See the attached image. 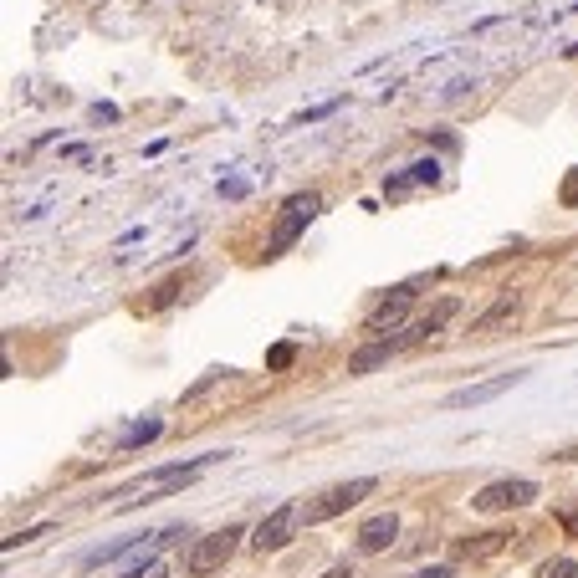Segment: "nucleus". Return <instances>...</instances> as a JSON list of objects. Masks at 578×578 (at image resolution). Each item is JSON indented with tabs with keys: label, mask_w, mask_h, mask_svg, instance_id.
I'll return each mask as SVG.
<instances>
[{
	"label": "nucleus",
	"mask_w": 578,
	"mask_h": 578,
	"mask_svg": "<svg viewBox=\"0 0 578 578\" xmlns=\"http://www.w3.org/2000/svg\"><path fill=\"white\" fill-rule=\"evenodd\" d=\"M410 302H415V287H394V297H384L374 313L364 318V333H384V328H394L399 318L410 313Z\"/></svg>",
	"instance_id": "1a4fd4ad"
},
{
	"label": "nucleus",
	"mask_w": 578,
	"mask_h": 578,
	"mask_svg": "<svg viewBox=\"0 0 578 578\" xmlns=\"http://www.w3.org/2000/svg\"><path fill=\"white\" fill-rule=\"evenodd\" d=\"M47 532H52L47 522H41V527H31V532H16V538H6V553H11V548H21V543H36V538H47Z\"/></svg>",
	"instance_id": "dca6fc26"
},
{
	"label": "nucleus",
	"mask_w": 578,
	"mask_h": 578,
	"mask_svg": "<svg viewBox=\"0 0 578 578\" xmlns=\"http://www.w3.org/2000/svg\"><path fill=\"white\" fill-rule=\"evenodd\" d=\"M241 538H246V532L231 522V527H220V532H210V538H200L190 553H185V568L195 573V578H205V573H220V568H226L231 563V553L241 548Z\"/></svg>",
	"instance_id": "7ed1b4c3"
},
{
	"label": "nucleus",
	"mask_w": 578,
	"mask_h": 578,
	"mask_svg": "<svg viewBox=\"0 0 578 578\" xmlns=\"http://www.w3.org/2000/svg\"><path fill=\"white\" fill-rule=\"evenodd\" d=\"M517 313H522V297H517V292H502V297H497V302H492V307H486V313L471 323V333H476V338H492V333H497V328H507Z\"/></svg>",
	"instance_id": "9d476101"
},
{
	"label": "nucleus",
	"mask_w": 578,
	"mask_h": 578,
	"mask_svg": "<svg viewBox=\"0 0 578 578\" xmlns=\"http://www.w3.org/2000/svg\"><path fill=\"white\" fill-rule=\"evenodd\" d=\"M517 384H522L517 369H512V374H492V379H481V384H466V389L446 394V410H476V405H486V399H497V394H507V389H517Z\"/></svg>",
	"instance_id": "0eeeda50"
},
{
	"label": "nucleus",
	"mask_w": 578,
	"mask_h": 578,
	"mask_svg": "<svg viewBox=\"0 0 578 578\" xmlns=\"http://www.w3.org/2000/svg\"><path fill=\"white\" fill-rule=\"evenodd\" d=\"M507 548V532H481V538H466L456 553L461 558H492V553H502Z\"/></svg>",
	"instance_id": "ddd939ff"
},
{
	"label": "nucleus",
	"mask_w": 578,
	"mask_h": 578,
	"mask_svg": "<svg viewBox=\"0 0 578 578\" xmlns=\"http://www.w3.org/2000/svg\"><path fill=\"white\" fill-rule=\"evenodd\" d=\"M374 492H379L374 476L338 481V486H328V492H318L313 502H302V522H328V517H338V512H348V507H359V502L374 497Z\"/></svg>",
	"instance_id": "f03ea898"
},
{
	"label": "nucleus",
	"mask_w": 578,
	"mask_h": 578,
	"mask_svg": "<svg viewBox=\"0 0 578 578\" xmlns=\"http://www.w3.org/2000/svg\"><path fill=\"white\" fill-rule=\"evenodd\" d=\"M456 307H461L456 297H440V302L430 307V313H425V318H415V323L405 328V343H425V338H435L440 328H446V323L456 318Z\"/></svg>",
	"instance_id": "9b49d317"
},
{
	"label": "nucleus",
	"mask_w": 578,
	"mask_h": 578,
	"mask_svg": "<svg viewBox=\"0 0 578 578\" xmlns=\"http://www.w3.org/2000/svg\"><path fill=\"white\" fill-rule=\"evenodd\" d=\"M563 205H578V169L568 174V185H563Z\"/></svg>",
	"instance_id": "f3484780"
},
{
	"label": "nucleus",
	"mask_w": 578,
	"mask_h": 578,
	"mask_svg": "<svg viewBox=\"0 0 578 578\" xmlns=\"http://www.w3.org/2000/svg\"><path fill=\"white\" fill-rule=\"evenodd\" d=\"M527 502H538V481H527V476H507V481H492V486H481V492L471 497L476 512H517Z\"/></svg>",
	"instance_id": "20e7f679"
},
{
	"label": "nucleus",
	"mask_w": 578,
	"mask_h": 578,
	"mask_svg": "<svg viewBox=\"0 0 578 578\" xmlns=\"http://www.w3.org/2000/svg\"><path fill=\"white\" fill-rule=\"evenodd\" d=\"M323 210V200L313 195V190H307V195H292L287 205H282V220H277V231H272V246H266V256H282L302 231H307V220H313Z\"/></svg>",
	"instance_id": "39448f33"
},
{
	"label": "nucleus",
	"mask_w": 578,
	"mask_h": 578,
	"mask_svg": "<svg viewBox=\"0 0 578 578\" xmlns=\"http://www.w3.org/2000/svg\"><path fill=\"white\" fill-rule=\"evenodd\" d=\"M394 538H399V517H394V512H379V517H369V522L359 527V553H384Z\"/></svg>",
	"instance_id": "f8f14e48"
},
{
	"label": "nucleus",
	"mask_w": 578,
	"mask_h": 578,
	"mask_svg": "<svg viewBox=\"0 0 578 578\" xmlns=\"http://www.w3.org/2000/svg\"><path fill=\"white\" fill-rule=\"evenodd\" d=\"M323 578H353V573H348V568H328Z\"/></svg>",
	"instance_id": "aec40b11"
},
{
	"label": "nucleus",
	"mask_w": 578,
	"mask_h": 578,
	"mask_svg": "<svg viewBox=\"0 0 578 578\" xmlns=\"http://www.w3.org/2000/svg\"><path fill=\"white\" fill-rule=\"evenodd\" d=\"M297 527H302V502H287V507H277L272 517H261L251 548H256V553H277V548L292 543V532H297Z\"/></svg>",
	"instance_id": "423d86ee"
},
{
	"label": "nucleus",
	"mask_w": 578,
	"mask_h": 578,
	"mask_svg": "<svg viewBox=\"0 0 578 578\" xmlns=\"http://www.w3.org/2000/svg\"><path fill=\"white\" fill-rule=\"evenodd\" d=\"M282 364H292V343H282V348H272V369H282Z\"/></svg>",
	"instance_id": "a211bd4d"
},
{
	"label": "nucleus",
	"mask_w": 578,
	"mask_h": 578,
	"mask_svg": "<svg viewBox=\"0 0 578 578\" xmlns=\"http://www.w3.org/2000/svg\"><path fill=\"white\" fill-rule=\"evenodd\" d=\"M538 578H578V563H573V558H548V563L538 568Z\"/></svg>",
	"instance_id": "2eb2a0df"
},
{
	"label": "nucleus",
	"mask_w": 578,
	"mask_h": 578,
	"mask_svg": "<svg viewBox=\"0 0 578 578\" xmlns=\"http://www.w3.org/2000/svg\"><path fill=\"white\" fill-rule=\"evenodd\" d=\"M159 430H164L159 420H144V425H133V430H128V435L118 440V451H133V446H149V440H154Z\"/></svg>",
	"instance_id": "4468645a"
},
{
	"label": "nucleus",
	"mask_w": 578,
	"mask_h": 578,
	"mask_svg": "<svg viewBox=\"0 0 578 578\" xmlns=\"http://www.w3.org/2000/svg\"><path fill=\"white\" fill-rule=\"evenodd\" d=\"M415 578H451V568H425V573H415Z\"/></svg>",
	"instance_id": "6ab92c4d"
},
{
	"label": "nucleus",
	"mask_w": 578,
	"mask_h": 578,
	"mask_svg": "<svg viewBox=\"0 0 578 578\" xmlns=\"http://www.w3.org/2000/svg\"><path fill=\"white\" fill-rule=\"evenodd\" d=\"M399 348H410L405 343V333H394V338H374V343H364L359 353L348 359V374H369V369H379V364H389Z\"/></svg>",
	"instance_id": "6e6552de"
},
{
	"label": "nucleus",
	"mask_w": 578,
	"mask_h": 578,
	"mask_svg": "<svg viewBox=\"0 0 578 578\" xmlns=\"http://www.w3.org/2000/svg\"><path fill=\"white\" fill-rule=\"evenodd\" d=\"M220 461V451H210V456H195V461H180V466H159V471H149V476H139L133 486H123L118 492V512H128V507H139V502H159L164 492H174V486H185V481H195L205 466H215Z\"/></svg>",
	"instance_id": "f257e3e1"
}]
</instances>
